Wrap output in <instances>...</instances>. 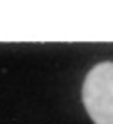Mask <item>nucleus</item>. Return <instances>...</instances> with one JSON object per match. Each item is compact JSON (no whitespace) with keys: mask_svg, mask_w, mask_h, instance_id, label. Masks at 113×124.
Returning a JSON list of instances; mask_svg holds the SVG:
<instances>
[{"mask_svg":"<svg viewBox=\"0 0 113 124\" xmlns=\"http://www.w3.org/2000/svg\"><path fill=\"white\" fill-rule=\"evenodd\" d=\"M81 97L95 124H113V61L90 68L83 83Z\"/></svg>","mask_w":113,"mask_h":124,"instance_id":"f257e3e1","label":"nucleus"}]
</instances>
